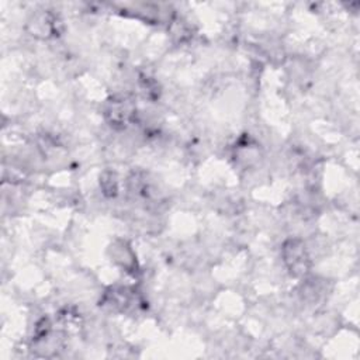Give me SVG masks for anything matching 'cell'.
<instances>
[{"mask_svg":"<svg viewBox=\"0 0 360 360\" xmlns=\"http://www.w3.org/2000/svg\"><path fill=\"white\" fill-rule=\"evenodd\" d=\"M283 259L288 270L294 274H304L309 266L307 248L300 239H290L283 245Z\"/></svg>","mask_w":360,"mask_h":360,"instance_id":"cell-1","label":"cell"}]
</instances>
